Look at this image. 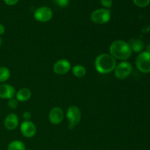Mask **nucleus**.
<instances>
[{"mask_svg":"<svg viewBox=\"0 0 150 150\" xmlns=\"http://www.w3.org/2000/svg\"><path fill=\"white\" fill-rule=\"evenodd\" d=\"M110 54L115 59L120 61H126L132 55V49L127 42L121 40H114L109 48Z\"/></svg>","mask_w":150,"mask_h":150,"instance_id":"nucleus-1","label":"nucleus"},{"mask_svg":"<svg viewBox=\"0 0 150 150\" xmlns=\"http://www.w3.org/2000/svg\"><path fill=\"white\" fill-rule=\"evenodd\" d=\"M117 60L110 54H101L95 58V68L100 74H108L114 70Z\"/></svg>","mask_w":150,"mask_h":150,"instance_id":"nucleus-2","label":"nucleus"},{"mask_svg":"<svg viewBox=\"0 0 150 150\" xmlns=\"http://www.w3.org/2000/svg\"><path fill=\"white\" fill-rule=\"evenodd\" d=\"M111 18V13L109 9L100 8L94 10L91 13L90 18L93 23L96 24H105L107 23Z\"/></svg>","mask_w":150,"mask_h":150,"instance_id":"nucleus-3","label":"nucleus"},{"mask_svg":"<svg viewBox=\"0 0 150 150\" xmlns=\"http://www.w3.org/2000/svg\"><path fill=\"white\" fill-rule=\"evenodd\" d=\"M133 66L129 62L122 61L117 64L114 69V76L120 80H124L127 79L132 73Z\"/></svg>","mask_w":150,"mask_h":150,"instance_id":"nucleus-4","label":"nucleus"},{"mask_svg":"<svg viewBox=\"0 0 150 150\" xmlns=\"http://www.w3.org/2000/svg\"><path fill=\"white\" fill-rule=\"evenodd\" d=\"M66 117L69 121V128L73 129L81 120V112L76 105H70L66 111Z\"/></svg>","mask_w":150,"mask_h":150,"instance_id":"nucleus-5","label":"nucleus"},{"mask_svg":"<svg viewBox=\"0 0 150 150\" xmlns=\"http://www.w3.org/2000/svg\"><path fill=\"white\" fill-rule=\"evenodd\" d=\"M136 66L142 73H150V53L146 51L141 52L136 59Z\"/></svg>","mask_w":150,"mask_h":150,"instance_id":"nucleus-6","label":"nucleus"},{"mask_svg":"<svg viewBox=\"0 0 150 150\" xmlns=\"http://www.w3.org/2000/svg\"><path fill=\"white\" fill-rule=\"evenodd\" d=\"M53 17V11L48 7H38L34 13L35 20L40 23H45L51 20Z\"/></svg>","mask_w":150,"mask_h":150,"instance_id":"nucleus-7","label":"nucleus"},{"mask_svg":"<svg viewBox=\"0 0 150 150\" xmlns=\"http://www.w3.org/2000/svg\"><path fill=\"white\" fill-rule=\"evenodd\" d=\"M71 64L70 62L65 59H59L56 62L53 66V70L54 73L59 76H63L67 74L71 70Z\"/></svg>","mask_w":150,"mask_h":150,"instance_id":"nucleus-8","label":"nucleus"},{"mask_svg":"<svg viewBox=\"0 0 150 150\" xmlns=\"http://www.w3.org/2000/svg\"><path fill=\"white\" fill-rule=\"evenodd\" d=\"M20 131L24 137L32 138L36 134L37 127L32 122L23 121L21 124Z\"/></svg>","mask_w":150,"mask_h":150,"instance_id":"nucleus-9","label":"nucleus"},{"mask_svg":"<svg viewBox=\"0 0 150 150\" xmlns=\"http://www.w3.org/2000/svg\"><path fill=\"white\" fill-rule=\"evenodd\" d=\"M64 120V111L59 107H54L48 114V120L52 125H59Z\"/></svg>","mask_w":150,"mask_h":150,"instance_id":"nucleus-10","label":"nucleus"},{"mask_svg":"<svg viewBox=\"0 0 150 150\" xmlns=\"http://www.w3.org/2000/svg\"><path fill=\"white\" fill-rule=\"evenodd\" d=\"M16 89L12 85L8 83L0 84V98L1 99H11L16 96Z\"/></svg>","mask_w":150,"mask_h":150,"instance_id":"nucleus-11","label":"nucleus"},{"mask_svg":"<svg viewBox=\"0 0 150 150\" xmlns=\"http://www.w3.org/2000/svg\"><path fill=\"white\" fill-rule=\"evenodd\" d=\"M19 124V120L17 114H9L7 117L4 119V125L5 128L7 130H14L17 128V127L18 126Z\"/></svg>","mask_w":150,"mask_h":150,"instance_id":"nucleus-12","label":"nucleus"},{"mask_svg":"<svg viewBox=\"0 0 150 150\" xmlns=\"http://www.w3.org/2000/svg\"><path fill=\"white\" fill-rule=\"evenodd\" d=\"M32 97V92L28 88H21L16 93V99L18 102H26Z\"/></svg>","mask_w":150,"mask_h":150,"instance_id":"nucleus-13","label":"nucleus"},{"mask_svg":"<svg viewBox=\"0 0 150 150\" xmlns=\"http://www.w3.org/2000/svg\"><path fill=\"white\" fill-rule=\"evenodd\" d=\"M128 43L131 48L132 51H134L135 53H141L144 46V42L139 39H130Z\"/></svg>","mask_w":150,"mask_h":150,"instance_id":"nucleus-14","label":"nucleus"},{"mask_svg":"<svg viewBox=\"0 0 150 150\" xmlns=\"http://www.w3.org/2000/svg\"><path fill=\"white\" fill-rule=\"evenodd\" d=\"M73 76L76 78H83L86 76V70L84 66L81 64H76L71 68Z\"/></svg>","mask_w":150,"mask_h":150,"instance_id":"nucleus-15","label":"nucleus"},{"mask_svg":"<svg viewBox=\"0 0 150 150\" xmlns=\"http://www.w3.org/2000/svg\"><path fill=\"white\" fill-rule=\"evenodd\" d=\"M7 150H26V146L21 141L15 140L9 144Z\"/></svg>","mask_w":150,"mask_h":150,"instance_id":"nucleus-16","label":"nucleus"},{"mask_svg":"<svg viewBox=\"0 0 150 150\" xmlns=\"http://www.w3.org/2000/svg\"><path fill=\"white\" fill-rule=\"evenodd\" d=\"M10 78V71L7 67H0V83H4Z\"/></svg>","mask_w":150,"mask_h":150,"instance_id":"nucleus-17","label":"nucleus"},{"mask_svg":"<svg viewBox=\"0 0 150 150\" xmlns=\"http://www.w3.org/2000/svg\"><path fill=\"white\" fill-rule=\"evenodd\" d=\"M133 3L139 7H146L150 3V0H133Z\"/></svg>","mask_w":150,"mask_h":150,"instance_id":"nucleus-18","label":"nucleus"},{"mask_svg":"<svg viewBox=\"0 0 150 150\" xmlns=\"http://www.w3.org/2000/svg\"><path fill=\"white\" fill-rule=\"evenodd\" d=\"M18 105V101L14 98L8 100V107L12 109H16Z\"/></svg>","mask_w":150,"mask_h":150,"instance_id":"nucleus-19","label":"nucleus"},{"mask_svg":"<svg viewBox=\"0 0 150 150\" xmlns=\"http://www.w3.org/2000/svg\"><path fill=\"white\" fill-rule=\"evenodd\" d=\"M100 4L105 9H109L113 5V0H100Z\"/></svg>","mask_w":150,"mask_h":150,"instance_id":"nucleus-20","label":"nucleus"},{"mask_svg":"<svg viewBox=\"0 0 150 150\" xmlns=\"http://www.w3.org/2000/svg\"><path fill=\"white\" fill-rule=\"evenodd\" d=\"M54 2L61 7H65L68 5L69 0H54Z\"/></svg>","mask_w":150,"mask_h":150,"instance_id":"nucleus-21","label":"nucleus"},{"mask_svg":"<svg viewBox=\"0 0 150 150\" xmlns=\"http://www.w3.org/2000/svg\"><path fill=\"white\" fill-rule=\"evenodd\" d=\"M23 118L24 121H30V119L32 118V114L29 111H26L23 114Z\"/></svg>","mask_w":150,"mask_h":150,"instance_id":"nucleus-22","label":"nucleus"},{"mask_svg":"<svg viewBox=\"0 0 150 150\" xmlns=\"http://www.w3.org/2000/svg\"><path fill=\"white\" fill-rule=\"evenodd\" d=\"M3 1H4L6 4L10 6L15 5V4H16L18 2V0H3Z\"/></svg>","mask_w":150,"mask_h":150,"instance_id":"nucleus-23","label":"nucleus"},{"mask_svg":"<svg viewBox=\"0 0 150 150\" xmlns=\"http://www.w3.org/2000/svg\"><path fill=\"white\" fill-rule=\"evenodd\" d=\"M4 32H5V27H4V25L0 23V36L2 35L4 33Z\"/></svg>","mask_w":150,"mask_h":150,"instance_id":"nucleus-24","label":"nucleus"},{"mask_svg":"<svg viewBox=\"0 0 150 150\" xmlns=\"http://www.w3.org/2000/svg\"><path fill=\"white\" fill-rule=\"evenodd\" d=\"M146 51H148V52L150 53V42L147 45H146Z\"/></svg>","mask_w":150,"mask_h":150,"instance_id":"nucleus-25","label":"nucleus"},{"mask_svg":"<svg viewBox=\"0 0 150 150\" xmlns=\"http://www.w3.org/2000/svg\"><path fill=\"white\" fill-rule=\"evenodd\" d=\"M1 44H2V40H1V38H0V46L1 45Z\"/></svg>","mask_w":150,"mask_h":150,"instance_id":"nucleus-26","label":"nucleus"},{"mask_svg":"<svg viewBox=\"0 0 150 150\" xmlns=\"http://www.w3.org/2000/svg\"><path fill=\"white\" fill-rule=\"evenodd\" d=\"M26 150H30V149H26Z\"/></svg>","mask_w":150,"mask_h":150,"instance_id":"nucleus-27","label":"nucleus"}]
</instances>
